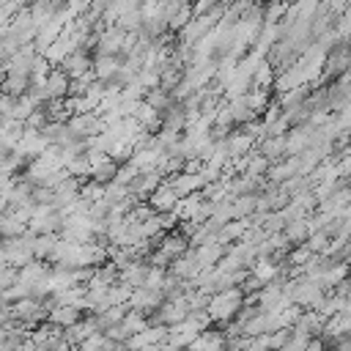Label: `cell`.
<instances>
[{"label": "cell", "mask_w": 351, "mask_h": 351, "mask_svg": "<svg viewBox=\"0 0 351 351\" xmlns=\"http://www.w3.org/2000/svg\"><path fill=\"white\" fill-rule=\"evenodd\" d=\"M241 299H244L241 291H236V288H225V291H219V293H214V296L208 299L206 313H208L211 321H228V318H233V315L239 313Z\"/></svg>", "instance_id": "obj_1"}, {"label": "cell", "mask_w": 351, "mask_h": 351, "mask_svg": "<svg viewBox=\"0 0 351 351\" xmlns=\"http://www.w3.org/2000/svg\"><path fill=\"white\" fill-rule=\"evenodd\" d=\"M165 340H167V329H165V326H145V329L134 332V335L126 340V348H132V351H145V348H154V346H159V343H165Z\"/></svg>", "instance_id": "obj_2"}, {"label": "cell", "mask_w": 351, "mask_h": 351, "mask_svg": "<svg viewBox=\"0 0 351 351\" xmlns=\"http://www.w3.org/2000/svg\"><path fill=\"white\" fill-rule=\"evenodd\" d=\"M189 351H225V337L214 329H203L192 343Z\"/></svg>", "instance_id": "obj_3"}]
</instances>
